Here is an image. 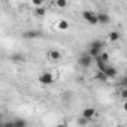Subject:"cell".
<instances>
[{
	"instance_id": "obj_1",
	"label": "cell",
	"mask_w": 127,
	"mask_h": 127,
	"mask_svg": "<svg viewBox=\"0 0 127 127\" xmlns=\"http://www.w3.org/2000/svg\"><path fill=\"white\" fill-rule=\"evenodd\" d=\"M103 48H105V43H103L102 40H93V42L90 43V46H88L87 54H88L91 58H96L100 52H103Z\"/></svg>"
},
{
	"instance_id": "obj_2",
	"label": "cell",
	"mask_w": 127,
	"mask_h": 127,
	"mask_svg": "<svg viewBox=\"0 0 127 127\" xmlns=\"http://www.w3.org/2000/svg\"><path fill=\"white\" fill-rule=\"evenodd\" d=\"M54 81H55V76L51 72H42L39 75V82L42 85H51V84H54Z\"/></svg>"
},
{
	"instance_id": "obj_3",
	"label": "cell",
	"mask_w": 127,
	"mask_h": 127,
	"mask_svg": "<svg viewBox=\"0 0 127 127\" xmlns=\"http://www.w3.org/2000/svg\"><path fill=\"white\" fill-rule=\"evenodd\" d=\"M94 63V58H91L87 52L85 54H82L79 58H78V64L81 66V67H84V69H88V67H91V64Z\"/></svg>"
},
{
	"instance_id": "obj_4",
	"label": "cell",
	"mask_w": 127,
	"mask_h": 127,
	"mask_svg": "<svg viewBox=\"0 0 127 127\" xmlns=\"http://www.w3.org/2000/svg\"><path fill=\"white\" fill-rule=\"evenodd\" d=\"M82 18H84L88 24L97 26V15H96V12H93V11H84V12H82Z\"/></svg>"
},
{
	"instance_id": "obj_5",
	"label": "cell",
	"mask_w": 127,
	"mask_h": 127,
	"mask_svg": "<svg viewBox=\"0 0 127 127\" xmlns=\"http://www.w3.org/2000/svg\"><path fill=\"white\" fill-rule=\"evenodd\" d=\"M102 73L106 76V79H112V78H115L117 76V73H118V70H117V67H114V66H106L103 70H102Z\"/></svg>"
},
{
	"instance_id": "obj_6",
	"label": "cell",
	"mask_w": 127,
	"mask_h": 127,
	"mask_svg": "<svg viewBox=\"0 0 127 127\" xmlns=\"http://www.w3.org/2000/svg\"><path fill=\"white\" fill-rule=\"evenodd\" d=\"M94 117H96V109H94V108L87 106V108H84V109H82V118H84V120L91 121Z\"/></svg>"
},
{
	"instance_id": "obj_7",
	"label": "cell",
	"mask_w": 127,
	"mask_h": 127,
	"mask_svg": "<svg viewBox=\"0 0 127 127\" xmlns=\"http://www.w3.org/2000/svg\"><path fill=\"white\" fill-rule=\"evenodd\" d=\"M48 60L49 61H60L61 60V52L58 49H55V48L49 49L48 51Z\"/></svg>"
},
{
	"instance_id": "obj_8",
	"label": "cell",
	"mask_w": 127,
	"mask_h": 127,
	"mask_svg": "<svg viewBox=\"0 0 127 127\" xmlns=\"http://www.w3.org/2000/svg\"><path fill=\"white\" fill-rule=\"evenodd\" d=\"M96 15H97V24H108L111 21V18L106 12H96Z\"/></svg>"
},
{
	"instance_id": "obj_9",
	"label": "cell",
	"mask_w": 127,
	"mask_h": 127,
	"mask_svg": "<svg viewBox=\"0 0 127 127\" xmlns=\"http://www.w3.org/2000/svg\"><path fill=\"white\" fill-rule=\"evenodd\" d=\"M12 123H14V127H27V126H29L24 118H15Z\"/></svg>"
},
{
	"instance_id": "obj_10",
	"label": "cell",
	"mask_w": 127,
	"mask_h": 127,
	"mask_svg": "<svg viewBox=\"0 0 127 127\" xmlns=\"http://www.w3.org/2000/svg\"><path fill=\"white\" fill-rule=\"evenodd\" d=\"M120 37H121V33L120 32H115L114 30V32L109 33V40L111 42H117V40H120Z\"/></svg>"
},
{
	"instance_id": "obj_11",
	"label": "cell",
	"mask_w": 127,
	"mask_h": 127,
	"mask_svg": "<svg viewBox=\"0 0 127 127\" xmlns=\"http://www.w3.org/2000/svg\"><path fill=\"white\" fill-rule=\"evenodd\" d=\"M39 34H40L39 32H34V30H33V32H26V33H24V37H26V39H34V37H37Z\"/></svg>"
},
{
	"instance_id": "obj_12",
	"label": "cell",
	"mask_w": 127,
	"mask_h": 127,
	"mask_svg": "<svg viewBox=\"0 0 127 127\" xmlns=\"http://www.w3.org/2000/svg\"><path fill=\"white\" fill-rule=\"evenodd\" d=\"M45 14H46V9H45L43 6L34 9V15H36V17H45Z\"/></svg>"
},
{
	"instance_id": "obj_13",
	"label": "cell",
	"mask_w": 127,
	"mask_h": 127,
	"mask_svg": "<svg viewBox=\"0 0 127 127\" xmlns=\"http://www.w3.org/2000/svg\"><path fill=\"white\" fill-rule=\"evenodd\" d=\"M58 29H60V30H67V29H69V21L61 20V21L58 23Z\"/></svg>"
},
{
	"instance_id": "obj_14",
	"label": "cell",
	"mask_w": 127,
	"mask_h": 127,
	"mask_svg": "<svg viewBox=\"0 0 127 127\" xmlns=\"http://www.w3.org/2000/svg\"><path fill=\"white\" fill-rule=\"evenodd\" d=\"M55 6L63 9V8H66V6H67V2H66V0H57V2H55Z\"/></svg>"
},
{
	"instance_id": "obj_15",
	"label": "cell",
	"mask_w": 127,
	"mask_h": 127,
	"mask_svg": "<svg viewBox=\"0 0 127 127\" xmlns=\"http://www.w3.org/2000/svg\"><path fill=\"white\" fill-rule=\"evenodd\" d=\"M12 58H14L15 61H24V55H21V54H14Z\"/></svg>"
},
{
	"instance_id": "obj_16",
	"label": "cell",
	"mask_w": 127,
	"mask_h": 127,
	"mask_svg": "<svg viewBox=\"0 0 127 127\" xmlns=\"http://www.w3.org/2000/svg\"><path fill=\"white\" fill-rule=\"evenodd\" d=\"M2 127H14V123L12 121H3Z\"/></svg>"
},
{
	"instance_id": "obj_17",
	"label": "cell",
	"mask_w": 127,
	"mask_h": 127,
	"mask_svg": "<svg viewBox=\"0 0 127 127\" xmlns=\"http://www.w3.org/2000/svg\"><path fill=\"white\" fill-rule=\"evenodd\" d=\"M87 123H88V121H87V120H84L82 117L78 120V124H79V126H87Z\"/></svg>"
},
{
	"instance_id": "obj_18",
	"label": "cell",
	"mask_w": 127,
	"mask_h": 127,
	"mask_svg": "<svg viewBox=\"0 0 127 127\" xmlns=\"http://www.w3.org/2000/svg\"><path fill=\"white\" fill-rule=\"evenodd\" d=\"M33 5H34L36 8H40V6H43V3L40 2V0H33Z\"/></svg>"
},
{
	"instance_id": "obj_19",
	"label": "cell",
	"mask_w": 127,
	"mask_h": 127,
	"mask_svg": "<svg viewBox=\"0 0 127 127\" xmlns=\"http://www.w3.org/2000/svg\"><path fill=\"white\" fill-rule=\"evenodd\" d=\"M97 79H100V81H105V79H106V76H105L102 72H99V73H97Z\"/></svg>"
},
{
	"instance_id": "obj_20",
	"label": "cell",
	"mask_w": 127,
	"mask_h": 127,
	"mask_svg": "<svg viewBox=\"0 0 127 127\" xmlns=\"http://www.w3.org/2000/svg\"><path fill=\"white\" fill-rule=\"evenodd\" d=\"M126 96H127V91H126V88H123V90H121V97L126 99Z\"/></svg>"
},
{
	"instance_id": "obj_21",
	"label": "cell",
	"mask_w": 127,
	"mask_h": 127,
	"mask_svg": "<svg viewBox=\"0 0 127 127\" xmlns=\"http://www.w3.org/2000/svg\"><path fill=\"white\" fill-rule=\"evenodd\" d=\"M55 127H67V124H64V123H61V124H57Z\"/></svg>"
},
{
	"instance_id": "obj_22",
	"label": "cell",
	"mask_w": 127,
	"mask_h": 127,
	"mask_svg": "<svg viewBox=\"0 0 127 127\" xmlns=\"http://www.w3.org/2000/svg\"><path fill=\"white\" fill-rule=\"evenodd\" d=\"M2 124H3V121H2V118H0V127H2Z\"/></svg>"
}]
</instances>
